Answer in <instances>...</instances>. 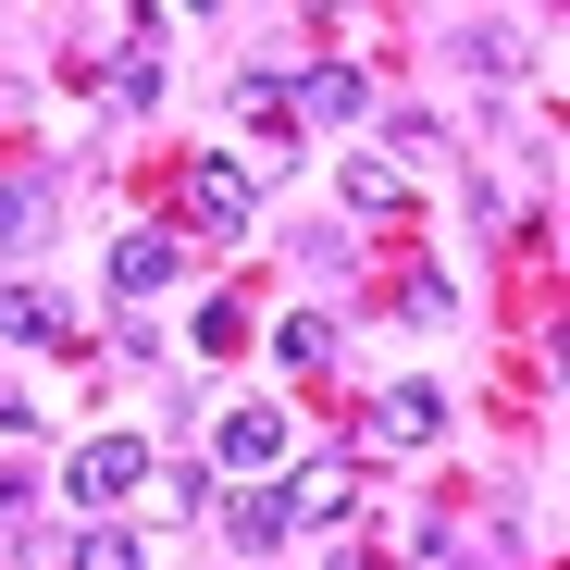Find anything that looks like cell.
I'll return each instance as SVG.
<instances>
[{"mask_svg":"<svg viewBox=\"0 0 570 570\" xmlns=\"http://www.w3.org/2000/svg\"><path fill=\"white\" fill-rule=\"evenodd\" d=\"M212 459L236 471V484H273V471H285V410H273V397H236L224 434H212Z\"/></svg>","mask_w":570,"mask_h":570,"instance_id":"6da1fadb","label":"cell"},{"mask_svg":"<svg viewBox=\"0 0 570 570\" xmlns=\"http://www.w3.org/2000/svg\"><path fill=\"white\" fill-rule=\"evenodd\" d=\"M137 484H149V446H137V434H87V446H75V497H87V509H125Z\"/></svg>","mask_w":570,"mask_h":570,"instance_id":"7a4b0ae2","label":"cell"},{"mask_svg":"<svg viewBox=\"0 0 570 570\" xmlns=\"http://www.w3.org/2000/svg\"><path fill=\"white\" fill-rule=\"evenodd\" d=\"M285 100H298L311 125H360L372 112V75L360 62H311V75H285Z\"/></svg>","mask_w":570,"mask_h":570,"instance_id":"3957f363","label":"cell"},{"mask_svg":"<svg viewBox=\"0 0 570 570\" xmlns=\"http://www.w3.org/2000/svg\"><path fill=\"white\" fill-rule=\"evenodd\" d=\"M372 434H385V446H434L446 434V397L434 385H385V397H372Z\"/></svg>","mask_w":570,"mask_h":570,"instance_id":"277c9868","label":"cell"},{"mask_svg":"<svg viewBox=\"0 0 570 570\" xmlns=\"http://www.w3.org/2000/svg\"><path fill=\"white\" fill-rule=\"evenodd\" d=\"M285 533H298V521H285V497H273V484H248V497L224 509V546H236V558H273Z\"/></svg>","mask_w":570,"mask_h":570,"instance_id":"5b68a950","label":"cell"},{"mask_svg":"<svg viewBox=\"0 0 570 570\" xmlns=\"http://www.w3.org/2000/svg\"><path fill=\"white\" fill-rule=\"evenodd\" d=\"M186 212H199V224H224V236H236V224H248V174H236V161L212 149L199 174H186Z\"/></svg>","mask_w":570,"mask_h":570,"instance_id":"8992f818","label":"cell"},{"mask_svg":"<svg viewBox=\"0 0 570 570\" xmlns=\"http://www.w3.org/2000/svg\"><path fill=\"white\" fill-rule=\"evenodd\" d=\"M149 285H174V236H112V298H149Z\"/></svg>","mask_w":570,"mask_h":570,"instance_id":"52a82bcc","label":"cell"},{"mask_svg":"<svg viewBox=\"0 0 570 570\" xmlns=\"http://www.w3.org/2000/svg\"><path fill=\"white\" fill-rule=\"evenodd\" d=\"M50 335H62V311L38 285H0V347H50Z\"/></svg>","mask_w":570,"mask_h":570,"instance_id":"ba28073f","label":"cell"},{"mask_svg":"<svg viewBox=\"0 0 570 570\" xmlns=\"http://www.w3.org/2000/svg\"><path fill=\"white\" fill-rule=\"evenodd\" d=\"M273 497H285V521H335V509H347V471H335V459H311L298 484H273Z\"/></svg>","mask_w":570,"mask_h":570,"instance_id":"9c48e42d","label":"cell"},{"mask_svg":"<svg viewBox=\"0 0 570 570\" xmlns=\"http://www.w3.org/2000/svg\"><path fill=\"white\" fill-rule=\"evenodd\" d=\"M273 360H285V372H323V360H335V323L285 311V323H273Z\"/></svg>","mask_w":570,"mask_h":570,"instance_id":"30bf717a","label":"cell"},{"mask_svg":"<svg viewBox=\"0 0 570 570\" xmlns=\"http://www.w3.org/2000/svg\"><path fill=\"white\" fill-rule=\"evenodd\" d=\"M50 224V199H38V174H0V248H26Z\"/></svg>","mask_w":570,"mask_h":570,"instance_id":"8fae6325","label":"cell"},{"mask_svg":"<svg viewBox=\"0 0 570 570\" xmlns=\"http://www.w3.org/2000/svg\"><path fill=\"white\" fill-rule=\"evenodd\" d=\"M75 570H149V546H137V521H100L75 546Z\"/></svg>","mask_w":570,"mask_h":570,"instance_id":"7c38bea8","label":"cell"},{"mask_svg":"<svg viewBox=\"0 0 570 570\" xmlns=\"http://www.w3.org/2000/svg\"><path fill=\"white\" fill-rule=\"evenodd\" d=\"M397 199H410L397 161H347V212H397Z\"/></svg>","mask_w":570,"mask_h":570,"instance_id":"4fadbf2b","label":"cell"},{"mask_svg":"<svg viewBox=\"0 0 570 570\" xmlns=\"http://www.w3.org/2000/svg\"><path fill=\"white\" fill-rule=\"evenodd\" d=\"M149 100H161V62H149V38H137V50L112 62V112H149Z\"/></svg>","mask_w":570,"mask_h":570,"instance_id":"5bb4252c","label":"cell"},{"mask_svg":"<svg viewBox=\"0 0 570 570\" xmlns=\"http://www.w3.org/2000/svg\"><path fill=\"white\" fill-rule=\"evenodd\" d=\"M236 112H248V125H273V112H285V75H273V62H248V75H236Z\"/></svg>","mask_w":570,"mask_h":570,"instance_id":"9a60e30c","label":"cell"},{"mask_svg":"<svg viewBox=\"0 0 570 570\" xmlns=\"http://www.w3.org/2000/svg\"><path fill=\"white\" fill-rule=\"evenodd\" d=\"M335 570H360V558H335Z\"/></svg>","mask_w":570,"mask_h":570,"instance_id":"2e32d148","label":"cell"}]
</instances>
